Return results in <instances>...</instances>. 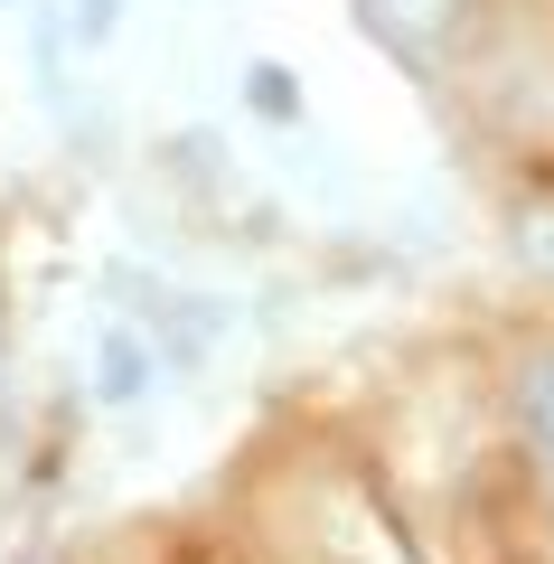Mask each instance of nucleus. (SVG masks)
<instances>
[{
	"label": "nucleus",
	"mask_w": 554,
	"mask_h": 564,
	"mask_svg": "<svg viewBox=\"0 0 554 564\" xmlns=\"http://www.w3.org/2000/svg\"><path fill=\"white\" fill-rule=\"evenodd\" d=\"M141 386H151V339H141V329H104V339H95V395L104 404H132Z\"/></svg>",
	"instance_id": "obj_1"
},
{
	"label": "nucleus",
	"mask_w": 554,
	"mask_h": 564,
	"mask_svg": "<svg viewBox=\"0 0 554 564\" xmlns=\"http://www.w3.org/2000/svg\"><path fill=\"white\" fill-rule=\"evenodd\" d=\"M377 10H385V20H395L404 39L423 47V39H433V29H442V10H452V0H377Z\"/></svg>",
	"instance_id": "obj_4"
},
{
	"label": "nucleus",
	"mask_w": 554,
	"mask_h": 564,
	"mask_svg": "<svg viewBox=\"0 0 554 564\" xmlns=\"http://www.w3.org/2000/svg\"><path fill=\"white\" fill-rule=\"evenodd\" d=\"M517 414H526L535 452H545V462H554V358H535L526 377H517Z\"/></svg>",
	"instance_id": "obj_2"
},
{
	"label": "nucleus",
	"mask_w": 554,
	"mask_h": 564,
	"mask_svg": "<svg viewBox=\"0 0 554 564\" xmlns=\"http://www.w3.org/2000/svg\"><path fill=\"white\" fill-rule=\"evenodd\" d=\"M517 254H526V273H545V282H554V198L517 217Z\"/></svg>",
	"instance_id": "obj_3"
}]
</instances>
